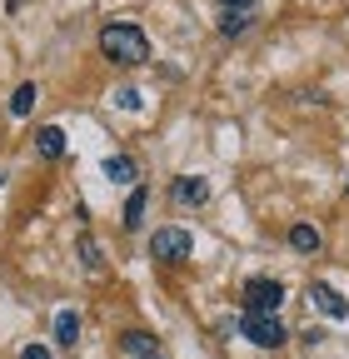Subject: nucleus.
<instances>
[{"label":"nucleus","instance_id":"f257e3e1","mask_svg":"<svg viewBox=\"0 0 349 359\" xmlns=\"http://www.w3.org/2000/svg\"><path fill=\"white\" fill-rule=\"evenodd\" d=\"M100 55L110 65H145L150 60V40L135 20H110L100 30Z\"/></svg>","mask_w":349,"mask_h":359},{"label":"nucleus","instance_id":"f03ea898","mask_svg":"<svg viewBox=\"0 0 349 359\" xmlns=\"http://www.w3.org/2000/svg\"><path fill=\"white\" fill-rule=\"evenodd\" d=\"M190 255H195V240H190V230H180V224H165V230L150 235V259H160V264H180Z\"/></svg>","mask_w":349,"mask_h":359},{"label":"nucleus","instance_id":"7ed1b4c3","mask_svg":"<svg viewBox=\"0 0 349 359\" xmlns=\"http://www.w3.org/2000/svg\"><path fill=\"white\" fill-rule=\"evenodd\" d=\"M240 334L259 349H280L289 339V330L280 325V314H240Z\"/></svg>","mask_w":349,"mask_h":359},{"label":"nucleus","instance_id":"20e7f679","mask_svg":"<svg viewBox=\"0 0 349 359\" xmlns=\"http://www.w3.org/2000/svg\"><path fill=\"white\" fill-rule=\"evenodd\" d=\"M280 304H285V285L275 275H259L245 285V314H280Z\"/></svg>","mask_w":349,"mask_h":359},{"label":"nucleus","instance_id":"39448f33","mask_svg":"<svg viewBox=\"0 0 349 359\" xmlns=\"http://www.w3.org/2000/svg\"><path fill=\"white\" fill-rule=\"evenodd\" d=\"M304 299H310V304L324 314V320H349V299H344L334 285H324V280H315L310 290H304Z\"/></svg>","mask_w":349,"mask_h":359},{"label":"nucleus","instance_id":"423d86ee","mask_svg":"<svg viewBox=\"0 0 349 359\" xmlns=\"http://www.w3.org/2000/svg\"><path fill=\"white\" fill-rule=\"evenodd\" d=\"M170 200L180 205V210H200V205L210 200V180H205V175H180V180L170 185Z\"/></svg>","mask_w":349,"mask_h":359},{"label":"nucleus","instance_id":"0eeeda50","mask_svg":"<svg viewBox=\"0 0 349 359\" xmlns=\"http://www.w3.org/2000/svg\"><path fill=\"white\" fill-rule=\"evenodd\" d=\"M35 155L40 160H60L65 155V130L60 125H40L35 130Z\"/></svg>","mask_w":349,"mask_h":359},{"label":"nucleus","instance_id":"6e6552de","mask_svg":"<svg viewBox=\"0 0 349 359\" xmlns=\"http://www.w3.org/2000/svg\"><path fill=\"white\" fill-rule=\"evenodd\" d=\"M320 245H324V235L315 230L310 219H294V224H289V250H294V255H315Z\"/></svg>","mask_w":349,"mask_h":359},{"label":"nucleus","instance_id":"1a4fd4ad","mask_svg":"<svg viewBox=\"0 0 349 359\" xmlns=\"http://www.w3.org/2000/svg\"><path fill=\"white\" fill-rule=\"evenodd\" d=\"M105 175L115 180V185H135V180H140V165H135V155H125V150H115V155L105 160Z\"/></svg>","mask_w":349,"mask_h":359},{"label":"nucleus","instance_id":"9d476101","mask_svg":"<svg viewBox=\"0 0 349 359\" xmlns=\"http://www.w3.org/2000/svg\"><path fill=\"white\" fill-rule=\"evenodd\" d=\"M254 20H259L254 11H220V35L225 40H240V35L254 30Z\"/></svg>","mask_w":349,"mask_h":359},{"label":"nucleus","instance_id":"9b49d317","mask_svg":"<svg viewBox=\"0 0 349 359\" xmlns=\"http://www.w3.org/2000/svg\"><path fill=\"white\" fill-rule=\"evenodd\" d=\"M120 349H125L130 359H155V334H150V330H125V334H120Z\"/></svg>","mask_w":349,"mask_h":359},{"label":"nucleus","instance_id":"f8f14e48","mask_svg":"<svg viewBox=\"0 0 349 359\" xmlns=\"http://www.w3.org/2000/svg\"><path fill=\"white\" fill-rule=\"evenodd\" d=\"M145 205H150V190L145 185H135V190H130V200H125V230H140V224H145Z\"/></svg>","mask_w":349,"mask_h":359},{"label":"nucleus","instance_id":"ddd939ff","mask_svg":"<svg viewBox=\"0 0 349 359\" xmlns=\"http://www.w3.org/2000/svg\"><path fill=\"white\" fill-rule=\"evenodd\" d=\"M75 339H80V314H75V309H60V314H55V344L75 349Z\"/></svg>","mask_w":349,"mask_h":359},{"label":"nucleus","instance_id":"4468645a","mask_svg":"<svg viewBox=\"0 0 349 359\" xmlns=\"http://www.w3.org/2000/svg\"><path fill=\"white\" fill-rule=\"evenodd\" d=\"M35 100H40V90H35V80L15 85V95H11V115H15V120H25V115L35 110Z\"/></svg>","mask_w":349,"mask_h":359},{"label":"nucleus","instance_id":"2eb2a0df","mask_svg":"<svg viewBox=\"0 0 349 359\" xmlns=\"http://www.w3.org/2000/svg\"><path fill=\"white\" fill-rule=\"evenodd\" d=\"M80 259H85V269H100L105 259H100V245L90 240V235H80Z\"/></svg>","mask_w":349,"mask_h":359},{"label":"nucleus","instance_id":"dca6fc26","mask_svg":"<svg viewBox=\"0 0 349 359\" xmlns=\"http://www.w3.org/2000/svg\"><path fill=\"white\" fill-rule=\"evenodd\" d=\"M115 105H120V110H140L145 100H140V90H130V85H125L120 95H115Z\"/></svg>","mask_w":349,"mask_h":359},{"label":"nucleus","instance_id":"f3484780","mask_svg":"<svg viewBox=\"0 0 349 359\" xmlns=\"http://www.w3.org/2000/svg\"><path fill=\"white\" fill-rule=\"evenodd\" d=\"M20 359H50V344H25Z\"/></svg>","mask_w":349,"mask_h":359},{"label":"nucleus","instance_id":"a211bd4d","mask_svg":"<svg viewBox=\"0 0 349 359\" xmlns=\"http://www.w3.org/2000/svg\"><path fill=\"white\" fill-rule=\"evenodd\" d=\"M220 11H254V0H220Z\"/></svg>","mask_w":349,"mask_h":359},{"label":"nucleus","instance_id":"6ab92c4d","mask_svg":"<svg viewBox=\"0 0 349 359\" xmlns=\"http://www.w3.org/2000/svg\"><path fill=\"white\" fill-rule=\"evenodd\" d=\"M0 185H6V170H0Z\"/></svg>","mask_w":349,"mask_h":359},{"label":"nucleus","instance_id":"aec40b11","mask_svg":"<svg viewBox=\"0 0 349 359\" xmlns=\"http://www.w3.org/2000/svg\"><path fill=\"white\" fill-rule=\"evenodd\" d=\"M344 190H349V185H344Z\"/></svg>","mask_w":349,"mask_h":359},{"label":"nucleus","instance_id":"412c9836","mask_svg":"<svg viewBox=\"0 0 349 359\" xmlns=\"http://www.w3.org/2000/svg\"><path fill=\"white\" fill-rule=\"evenodd\" d=\"M155 359H160V354H155Z\"/></svg>","mask_w":349,"mask_h":359}]
</instances>
